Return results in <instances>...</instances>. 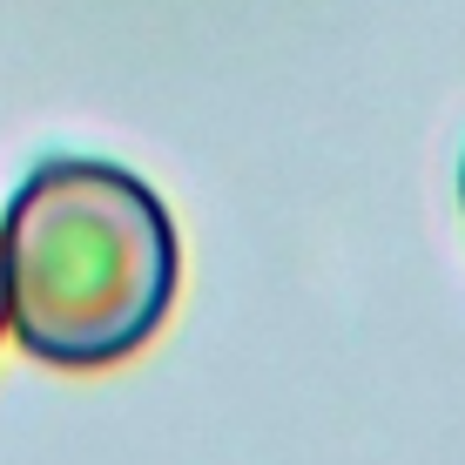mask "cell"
I'll list each match as a JSON object with an SVG mask.
<instances>
[{
    "label": "cell",
    "mask_w": 465,
    "mask_h": 465,
    "mask_svg": "<svg viewBox=\"0 0 465 465\" xmlns=\"http://www.w3.org/2000/svg\"><path fill=\"white\" fill-rule=\"evenodd\" d=\"M0 338H7V297H0Z\"/></svg>",
    "instance_id": "2"
},
{
    "label": "cell",
    "mask_w": 465,
    "mask_h": 465,
    "mask_svg": "<svg viewBox=\"0 0 465 465\" xmlns=\"http://www.w3.org/2000/svg\"><path fill=\"white\" fill-rule=\"evenodd\" d=\"M459 203H465V169H459Z\"/></svg>",
    "instance_id": "3"
},
{
    "label": "cell",
    "mask_w": 465,
    "mask_h": 465,
    "mask_svg": "<svg viewBox=\"0 0 465 465\" xmlns=\"http://www.w3.org/2000/svg\"><path fill=\"white\" fill-rule=\"evenodd\" d=\"M183 243L169 203L122 163L47 155L0 216L7 331L54 371L135 358L175 311Z\"/></svg>",
    "instance_id": "1"
}]
</instances>
